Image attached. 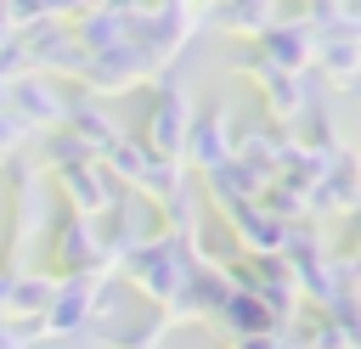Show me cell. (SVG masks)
<instances>
[{
  "mask_svg": "<svg viewBox=\"0 0 361 349\" xmlns=\"http://www.w3.org/2000/svg\"><path fill=\"white\" fill-rule=\"evenodd\" d=\"M0 186H6V265H17V270H28V253H34V242L45 236V220H51V191H45V169H39V158H11L6 169H0Z\"/></svg>",
  "mask_w": 361,
  "mask_h": 349,
  "instance_id": "obj_1",
  "label": "cell"
},
{
  "mask_svg": "<svg viewBox=\"0 0 361 349\" xmlns=\"http://www.w3.org/2000/svg\"><path fill=\"white\" fill-rule=\"evenodd\" d=\"M192 270H197V265H192L186 242H180V236H158V242L135 248V253L118 265V281L135 287V293L147 298V310H169L175 293L192 281Z\"/></svg>",
  "mask_w": 361,
  "mask_h": 349,
  "instance_id": "obj_2",
  "label": "cell"
},
{
  "mask_svg": "<svg viewBox=\"0 0 361 349\" xmlns=\"http://www.w3.org/2000/svg\"><path fill=\"white\" fill-rule=\"evenodd\" d=\"M192 118H197L192 90L180 84V73H164V79H152V107H147V118H141L135 135H141V146H147L158 163H180V169H186Z\"/></svg>",
  "mask_w": 361,
  "mask_h": 349,
  "instance_id": "obj_3",
  "label": "cell"
},
{
  "mask_svg": "<svg viewBox=\"0 0 361 349\" xmlns=\"http://www.w3.org/2000/svg\"><path fill=\"white\" fill-rule=\"evenodd\" d=\"M197 28H209V6H180V0L152 6V23L135 34V45H141V56H147V73H152V79L175 73V62H180V51L197 39Z\"/></svg>",
  "mask_w": 361,
  "mask_h": 349,
  "instance_id": "obj_4",
  "label": "cell"
},
{
  "mask_svg": "<svg viewBox=\"0 0 361 349\" xmlns=\"http://www.w3.org/2000/svg\"><path fill=\"white\" fill-rule=\"evenodd\" d=\"M231 158H237V118H231V107H226V101L197 107L192 135H186V174L203 180V174H214V169L231 163Z\"/></svg>",
  "mask_w": 361,
  "mask_h": 349,
  "instance_id": "obj_5",
  "label": "cell"
},
{
  "mask_svg": "<svg viewBox=\"0 0 361 349\" xmlns=\"http://www.w3.org/2000/svg\"><path fill=\"white\" fill-rule=\"evenodd\" d=\"M51 186H56V197H62V208L68 214H79V220H107L130 191L107 174V163H79V169H62V174H51Z\"/></svg>",
  "mask_w": 361,
  "mask_h": 349,
  "instance_id": "obj_6",
  "label": "cell"
},
{
  "mask_svg": "<svg viewBox=\"0 0 361 349\" xmlns=\"http://www.w3.org/2000/svg\"><path fill=\"white\" fill-rule=\"evenodd\" d=\"M51 276L62 281V276H113L107 265H102V248H96V220H79V214H68L62 208V220L51 225Z\"/></svg>",
  "mask_w": 361,
  "mask_h": 349,
  "instance_id": "obj_7",
  "label": "cell"
},
{
  "mask_svg": "<svg viewBox=\"0 0 361 349\" xmlns=\"http://www.w3.org/2000/svg\"><path fill=\"white\" fill-rule=\"evenodd\" d=\"M265 186H271V174L265 169H248V163H220L214 174H203L197 180V191H203V208L214 214V220H231L237 208H254V203H265Z\"/></svg>",
  "mask_w": 361,
  "mask_h": 349,
  "instance_id": "obj_8",
  "label": "cell"
},
{
  "mask_svg": "<svg viewBox=\"0 0 361 349\" xmlns=\"http://www.w3.org/2000/svg\"><path fill=\"white\" fill-rule=\"evenodd\" d=\"M102 281H107V276H62V281H56V298H51V310L39 315L45 343H51V338H85V332H90L96 287H102Z\"/></svg>",
  "mask_w": 361,
  "mask_h": 349,
  "instance_id": "obj_9",
  "label": "cell"
},
{
  "mask_svg": "<svg viewBox=\"0 0 361 349\" xmlns=\"http://www.w3.org/2000/svg\"><path fill=\"white\" fill-rule=\"evenodd\" d=\"M350 214H361V152L355 146H344L327 163L322 186L310 191V220H350Z\"/></svg>",
  "mask_w": 361,
  "mask_h": 349,
  "instance_id": "obj_10",
  "label": "cell"
},
{
  "mask_svg": "<svg viewBox=\"0 0 361 349\" xmlns=\"http://www.w3.org/2000/svg\"><path fill=\"white\" fill-rule=\"evenodd\" d=\"M147 79H152V73H147V56H141V45L130 39V45H118V51L90 56L79 90H85L90 101H102V96H124V90H135V84H147Z\"/></svg>",
  "mask_w": 361,
  "mask_h": 349,
  "instance_id": "obj_11",
  "label": "cell"
},
{
  "mask_svg": "<svg viewBox=\"0 0 361 349\" xmlns=\"http://www.w3.org/2000/svg\"><path fill=\"white\" fill-rule=\"evenodd\" d=\"M28 56H34V73H39V79H56V84H62V79L79 84V79H85V62H90L68 23H51V28L28 34Z\"/></svg>",
  "mask_w": 361,
  "mask_h": 349,
  "instance_id": "obj_12",
  "label": "cell"
},
{
  "mask_svg": "<svg viewBox=\"0 0 361 349\" xmlns=\"http://www.w3.org/2000/svg\"><path fill=\"white\" fill-rule=\"evenodd\" d=\"M6 107L34 129V135H51V129H62L68 124V90L56 84V79H23V84H11V96H6Z\"/></svg>",
  "mask_w": 361,
  "mask_h": 349,
  "instance_id": "obj_13",
  "label": "cell"
},
{
  "mask_svg": "<svg viewBox=\"0 0 361 349\" xmlns=\"http://www.w3.org/2000/svg\"><path fill=\"white\" fill-rule=\"evenodd\" d=\"M226 231H231L237 259H282V253H288V231H293V225H282L276 214H265V208L254 203V208H237V214L226 220Z\"/></svg>",
  "mask_w": 361,
  "mask_h": 349,
  "instance_id": "obj_14",
  "label": "cell"
},
{
  "mask_svg": "<svg viewBox=\"0 0 361 349\" xmlns=\"http://www.w3.org/2000/svg\"><path fill=\"white\" fill-rule=\"evenodd\" d=\"M293 158V129H282V124H271L265 113H254L248 124H237V163H248V169H265L271 180H276V169Z\"/></svg>",
  "mask_w": 361,
  "mask_h": 349,
  "instance_id": "obj_15",
  "label": "cell"
},
{
  "mask_svg": "<svg viewBox=\"0 0 361 349\" xmlns=\"http://www.w3.org/2000/svg\"><path fill=\"white\" fill-rule=\"evenodd\" d=\"M316 45H322V39L293 17V6H282V23L259 39V51H265V62H271L276 73H310V68H316Z\"/></svg>",
  "mask_w": 361,
  "mask_h": 349,
  "instance_id": "obj_16",
  "label": "cell"
},
{
  "mask_svg": "<svg viewBox=\"0 0 361 349\" xmlns=\"http://www.w3.org/2000/svg\"><path fill=\"white\" fill-rule=\"evenodd\" d=\"M68 28L85 45V56H102V51H118L135 39L124 23V6H68Z\"/></svg>",
  "mask_w": 361,
  "mask_h": 349,
  "instance_id": "obj_17",
  "label": "cell"
},
{
  "mask_svg": "<svg viewBox=\"0 0 361 349\" xmlns=\"http://www.w3.org/2000/svg\"><path fill=\"white\" fill-rule=\"evenodd\" d=\"M276 23H282L276 0H226V6H209V28H226L237 45H259Z\"/></svg>",
  "mask_w": 361,
  "mask_h": 349,
  "instance_id": "obj_18",
  "label": "cell"
},
{
  "mask_svg": "<svg viewBox=\"0 0 361 349\" xmlns=\"http://www.w3.org/2000/svg\"><path fill=\"white\" fill-rule=\"evenodd\" d=\"M226 293H231V276L226 270H192V281L175 293V304L164 310L175 326H197V321H214V310L226 304Z\"/></svg>",
  "mask_w": 361,
  "mask_h": 349,
  "instance_id": "obj_19",
  "label": "cell"
},
{
  "mask_svg": "<svg viewBox=\"0 0 361 349\" xmlns=\"http://www.w3.org/2000/svg\"><path fill=\"white\" fill-rule=\"evenodd\" d=\"M62 129H73V135L90 146V158H96V163H102V158L118 146V135H124V124H118L102 101H90L85 90H73V96H68V124H62Z\"/></svg>",
  "mask_w": 361,
  "mask_h": 349,
  "instance_id": "obj_20",
  "label": "cell"
},
{
  "mask_svg": "<svg viewBox=\"0 0 361 349\" xmlns=\"http://www.w3.org/2000/svg\"><path fill=\"white\" fill-rule=\"evenodd\" d=\"M209 326H214V332H220L226 343H231V338H254V332H276L271 310H265V304H259L254 293H237V287L226 293V304L214 310V321H209Z\"/></svg>",
  "mask_w": 361,
  "mask_h": 349,
  "instance_id": "obj_21",
  "label": "cell"
},
{
  "mask_svg": "<svg viewBox=\"0 0 361 349\" xmlns=\"http://www.w3.org/2000/svg\"><path fill=\"white\" fill-rule=\"evenodd\" d=\"M169 332H175V321H169L164 310H130L96 349H164Z\"/></svg>",
  "mask_w": 361,
  "mask_h": 349,
  "instance_id": "obj_22",
  "label": "cell"
},
{
  "mask_svg": "<svg viewBox=\"0 0 361 349\" xmlns=\"http://www.w3.org/2000/svg\"><path fill=\"white\" fill-rule=\"evenodd\" d=\"M51 298H56V276L45 265H28L17 276V293H11V321L17 326H39V315L51 310Z\"/></svg>",
  "mask_w": 361,
  "mask_h": 349,
  "instance_id": "obj_23",
  "label": "cell"
},
{
  "mask_svg": "<svg viewBox=\"0 0 361 349\" xmlns=\"http://www.w3.org/2000/svg\"><path fill=\"white\" fill-rule=\"evenodd\" d=\"M316 73L338 90V84H350L355 73H361V39L350 34V28H338V34H322V45H316Z\"/></svg>",
  "mask_w": 361,
  "mask_h": 349,
  "instance_id": "obj_24",
  "label": "cell"
},
{
  "mask_svg": "<svg viewBox=\"0 0 361 349\" xmlns=\"http://www.w3.org/2000/svg\"><path fill=\"white\" fill-rule=\"evenodd\" d=\"M293 146H299V152H310V158H322V163H333V158L344 152V141H338V118L327 113V101H322V107H310V113L293 124Z\"/></svg>",
  "mask_w": 361,
  "mask_h": 349,
  "instance_id": "obj_25",
  "label": "cell"
},
{
  "mask_svg": "<svg viewBox=\"0 0 361 349\" xmlns=\"http://www.w3.org/2000/svg\"><path fill=\"white\" fill-rule=\"evenodd\" d=\"M102 163H107V174H113L124 191H135V186H141V174H147V163H152V152L141 146V135H135V129H124V135H118V146H113Z\"/></svg>",
  "mask_w": 361,
  "mask_h": 349,
  "instance_id": "obj_26",
  "label": "cell"
},
{
  "mask_svg": "<svg viewBox=\"0 0 361 349\" xmlns=\"http://www.w3.org/2000/svg\"><path fill=\"white\" fill-rule=\"evenodd\" d=\"M79 163H96V158H90V146H85L73 129L39 135V169H45V174H62V169H79Z\"/></svg>",
  "mask_w": 361,
  "mask_h": 349,
  "instance_id": "obj_27",
  "label": "cell"
},
{
  "mask_svg": "<svg viewBox=\"0 0 361 349\" xmlns=\"http://www.w3.org/2000/svg\"><path fill=\"white\" fill-rule=\"evenodd\" d=\"M186 186H192V174H186L180 163H158V158H152V163H147V174H141V186H135V197H141V203H152V208H164V203H169V197H180Z\"/></svg>",
  "mask_w": 361,
  "mask_h": 349,
  "instance_id": "obj_28",
  "label": "cell"
},
{
  "mask_svg": "<svg viewBox=\"0 0 361 349\" xmlns=\"http://www.w3.org/2000/svg\"><path fill=\"white\" fill-rule=\"evenodd\" d=\"M226 68H231V73H237V79H248V84H254V90H265V84H271V79H276V68H271V62H265V51H259V45H237V51H231V56H226Z\"/></svg>",
  "mask_w": 361,
  "mask_h": 349,
  "instance_id": "obj_29",
  "label": "cell"
},
{
  "mask_svg": "<svg viewBox=\"0 0 361 349\" xmlns=\"http://www.w3.org/2000/svg\"><path fill=\"white\" fill-rule=\"evenodd\" d=\"M28 141H34V129H28L11 107H0V169H6L11 158H23V146H28Z\"/></svg>",
  "mask_w": 361,
  "mask_h": 349,
  "instance_id": "obj_30",
  "label": "cell"
},
{
  "mask_svg": "<svg viewBox=\"0 0 361 349\" xmlns=\"http://www.w3.org/2000/svg\"><path fill=\"white\" fill-rule=\"evenodd\" d=\"M45 332L39 326H17V321H0V349H39Z\"/></svg>",
  "mask_w": 361,
  "mask_h": 349,
  "instance_id": "obj_31",
  "label": "cell"
},
{
  "mask_svg": "<svg viewBox=\"0 0 361 349\" xmlns=\"http://www.w3.org/2000/svg\"><path fill=\"white\" fill-rule=\"evenodd\" d=\"M226 349H288V338L282 332H254V338H231Z\"/></svg>",
  "mask_w": 361,
  "mask_h": 349,
  "instance_id": "obj_32",
  "label": "cell"
},
{
  "mask_svg": "<svg viewBox=\"0 0 361 349\" xmlns=\"http://www.w3.org/2000/svg\"><path fill=\"white\" fill-rule=\"evenodd\" d=\"M17 265H0V321H11V293H17Z\"/></svg>",
  "mask_w": 361,
  "mask_h": 349,
  "instance_id": "obj_33",
  "label": "cell"
},
{
  "mask_svg": "<svg viewBox=\"0 0 361 349\" xmlns=\"http://www.w3.org/2000/svg\"><path fill=\"white\" fill-rule=\"evenodd\" d=\"M11 39H17V28H11V17H6V6H0V51H6Z\"/></svg>",
  "mask_w": 361,
  "mask_h": 349,
  "instance_id": "obj_34",
  "label": "cell"
},
{
  "mask_svg": "<svg viewBox=\"0 0 361 349\" xmlns=\"http://www.w3.org/2000/svg\"><path fill=\"white\" fill-rule=\"evenodd\" d=\"M338 96H350V101H361V73H355L350 84H338Z\"/></svg>",
  "mask_w": 361,
  "mask_h": 349,
  "instance_id": "obj_35",
  "label": "cell"
}]
</instances>
